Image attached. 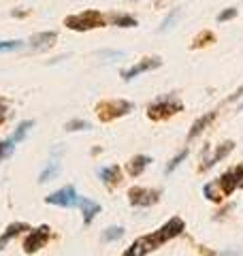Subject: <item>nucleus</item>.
I'll use <instances>...</instances> for the list:
<instances>
[{"label": "nucleus", "instance_id": "25", "mask_svg": "<svg viewBox=\"0 0 243 256\" xmlns=\"http://www.w3.org/2000/svg\"><path fill=\"white\" fill-rule=\"evenodd\" d=\"M177 18H180V9H173L171 13H168V15H166V20H164V22H162V24H160V28H158V32H168V30H171V28H173V24L177 22Z\"/></svg>", "mask_w": 243, "mask_h": 256}, {"label": "nucleus", "instance_id": "6", "mask_svg": "<svg viewBox=\"0 0 243 256\" xmlns=\"http://www.w3.org/2000/svg\"><path fill=\"white\" fill-rule=\"evenodd\" d=\"M128 198H130V203L136 205V207H150V205H154V203H158L160 190L134 186V188L128 190Z\"/></svg>", "mask_w": 243, "mask_h": 256}, {"label": "nucleus", "instance_id": "7", "mask_svg": "<svg viewBox=\"0 0 243 256\" xmlns=\"http://www.w3.org/2000/svg\"><path fill=\"white\" fill-rule=\"evenodd\" d=\"M50 226H38V228H34V230H30V235L26 237V242H24V252L26 254H34V252H38L40 248H43L45 244H47V239H50Z\"/></svg>", "mask_w": 243, "mask_h": 256}, {"label": "nucleus", "instance_id": "21", "mask_svg": "<svg viewBox=\"0 0 243 256\" xmlns=\"http://www.w3.org/2000/svg\"><path fill=\"white\" fill-rule=\"evenodd\" d=\"M32 126H34V122H32V120H26V122H22L18 128H15V132H13V141L15 143H20V141H24V139H26L28 137V132H30V128Z\"/></svg>", "mask_w": 243, "mask_h": 256}, {"label": "nucleus", "instance_id": "22", "mask_svg": "<svg viewBox=\"0 0 243 256\" xmlns=\"http://www.w3.org/2000/svg\"><path fill=\"white\" fill-rule=\"evenodd\" d=\"M13 152H15V141H13V139L0 141V162H2V160H6V158H11Z\"/></svg>", "mask_w": 243, "mask_h": 256}, {"label": "nucleus", "instance_id": "9", "mask_svg": "<svg viewBox=\"0 0 243 256\" xmlns=\"http://www.w3.org/2000/svg\"><path fill=\"white\" fill-rule=\"evenodd\" d=\"M45 203L58 205V207H72V205H77V192L72 186H66L62 190L52 192L50 196H45Z\"/></svg>", "mask_w": 243, "mask_h": 256}, {"label": "nucleus", "instance_id": "27", "mask_svg": "<svg viewBox=\"0 0 243 256\" xmlns=\"http://www.w3.org/2000/svg\"><path fill=\"white\" fill-rule=\"evenodd\" d=\"M186 158H188V150H182V152H180V154H177V156H175V158L171 160V162H168V164H166V173H173V171L177 169V166H180V164L184 162V160H186Z\"/></svg>", "mask_w": 243, "mask_h": 256}, {"label": "nucleus", "instance_id": "10", "mask_svg": "<svg viewBox=\"0 0 243 256\" xmlns=\"http://www.w3.org/2000/svg\"><path fill=\"white\" fill-rule=\"evenodd\" d=\"M56 43H58V32H54V30L36 32V34H32L30 41H28V45L32 47V50H36V52L50 50V47H54Z\"/></svg>", "mask_w": 243, "mask_h": 256}, {"label": "nucleus", "instance_id": "20", "mask_svg": "<svg viewBox=\"0 0 243 256\" xmlns=\"http://www.w3.org/2000/svg\"><path fill=\"white\" fill-rule=\"evenodd\" d=\"M58 173H60V162H56V160H50V162H47V166H45V169L40 171V175H38V184L52 182Z\"/></svg>", "mask_w": 243, "mask_h": 256}, {"label": "nucleus", "instance_id": "2", "mask_svg": "<svg viewBox=\"0 0 243 256\" xmlns=\"http://www.w3.org/2000/svg\"><path fill=\"white\" fill-rule=\"evenodd\" d=\"M134 109V105L130 100H124V98H111V100H102L96 105V116H98L100 122H113L122 116L130 114Z\"/></svg>", "mask_w": 243, "mask_h": 256}, {"label": "nucleus", "instance_id": "15", "mask_svg": "<svg viewBox=\"0 0 243 256\" xmlns=\"http://www.w3.org/2000/svg\"><path fill=\"white\" fill-rule=\"evenodd\" d=\"M216 111H209V114H205V116H200L198 120H196V122H194L192 124V128H190V132H188V139H194V137H196V134H200L202 130H205V128L209 126V124H212L214 122V120H216Z\"/></svg>", "mask_w": 243, "mask_h": 256}, {"label": "nucleus", "instance_id": "12", "mask_svg": "<svg viewBox=\"0 0 243 256\" xmlns=\"http://www.w3.org/2000/svg\"><path fill=\"white\" fill-rule=\"evenodd\" d=\"M98 178L102 180V184L107 188H116L122 180V171H120L118 164H111V166H104V169L98 171Z\"/></svg>", "mask_w": 243, "mask_h": 256}, {"label": "nucleus", "instance_id": "28", "mask_svg": "<svg viewBox=\"0 0 243 256\" xmlns=\"http://www.w3.org/2000/svg\"><path fill=\"white\" fill-rule=\"evenodd\" d=\"M22 45H24V41H20V38H15V41H0V54H4V52H13V50H20Z\"/></svg>", "mask_w": 243, "mask_h": 256}, {"label": "nucleus", "instance_id": "1", "mask_svg": "<svg viewBox=\"0 0 243 256\" xmlns=\"http://www.w3.org/2000/svg\"><path fill=\"white\" fill-rule=\"evenodd\" d=\"M64 26L72 32H88V30L104 28L107 26V18L98 9H86L75 15H66L64 18Z\"/></svg>", "mask_w": 243, "mask_h": 256}, {"label": "nucleus", "instance_id": "18", "mask_svg": "<svg viewBox=\"0 0 243 256\" xmlns=\"http://www.w3.org/2000/svg\"><path fill=\"white\" fill-rule=\"evenodd\" d=\"M152 250H154V248H152V244H150V239H148V237H139V239H136V242L124 252V256H145V254L152 252Z\"/></svg>", "mask_w": 243, "mask_h": 256}, {"label": "nucleus", "instance_id": "5", "mask_svg": "<svg viewBox=\"0 0 243 256\" xmlns=\"http://www.w3.org/2000/svg\"><path fill=\"white\" fill-rule=\"evenodd\" d=\"M243 186V162L237 166V169H230V171H226L220 180H218V188L222 190V194L224 196H228L232 194L237 188Z\"/></svg>", "mask_w": 243, "mask_h": 256}, {"label": "nucleus", "instance_id": "30", "mask_svg": "<svg viewBox=\"0 0 243 256\" xmlns=\"http://www.w3.org/2000/svg\"><path fill=\"white\" fill-rule=\"evenodd\" d=\"M6 118H9V105L4 98H0V124H4Z\"/></svg>", "mask_w": 243, "mask_h": 256}, {"label": "nucleus", "instance_id": "4", "mask_svg": "<svg viewBox=\"0 0 243 256\" xmlns=\"http://www.w3.org/2000/svg\"><path fill=\"white\" fill-rule=\"evenodd\" d=\"M182 109H184L182 100L173 98V96H166V98H160L158 102L150 105V109H148V118L154 120V122H160V120L173 118L175 114H180Z\"/></svg>", "mask_w": 243, "mask_h": 256}, {"label": "nucleus", "instance_id": "8", "mask_svg": "<svg viewBox=\"0 0 243 256\" xmlns=\"http://www.w3.org/2000/svg\"><path fill=\"white\" fill-rule=\"evenodd\" d=\"M158 66H162V58H158V56H154V58H143L139 64H134V66L122 70V79L124 82H130V79L139 77L141 73H148V70H156Z\"/></svg>", "mask_w": 243, "mask_h": 256}, {"label": "nucleus", "instance_id": "13", "mask_svg": "<svg viewBox=\"0 0 243 256\" xmlns=\"http://www.w3.org/2000/svg\"><path fill=\"white\" fill-rule=\"evenodd\" d=\"M232 148H234V143H232V141H226V143H222V146L216 150V154H214L212 158H209L205 164L200 166V171H207V169H212L214 164H218V162H220L222 158H226V156L230 154V152H232Z\"/></svg>", "mask_w": 243, "mask_h": 256}, {"label": "nucleus", "instance_id": "19", "mask_svg": "<svg viewBox=\"0 0 243 256\" xmlns=\"http://www.w3.org/2000/svg\"><path fill=\"white\" fill-rule=\"evenodd\" d=\"M212 43H216V34H214L212 30H202V32H198V34L194 36L190 50H202V47H207V45H212Z\"/></svg>", "mask_w": 243, "mask_h": 256}, {"label": "nucleus", "instance_id": "24", "mask_svg": "<svg viewBox=\"0 0 243 256\" xmlns=\"http://www.w3.org/2000/svg\"><path fill=\"white\" fill-rule=\"evenodd\" d=\"M122 237H124V228H122V226H109L102 233L104 242H118V239H122Z\"/></svg>", "mask_w": 243, "mask_h": 256}, {"label": "nucleus", "instance_id": "17", "mask_svg": "<svg viewBox=\"0 0 243 256\" xmlns=\"http://www.w3.org/2000/svg\"><path fill=\"white\" fill-rule=\"evenodd\" d=\"M152 162V158L150 156H143V154H139V156H134L130 162H128V175H132V178H139V175L145 171V166H148Z\"/></svg>", "mask_w": 243, "mask_h": 256}, {"label": "nucleus", "instance_id": "26", "mask_svg": "<svg viewBox=\"0 0 243 256\" xmlns=\"http://www.w3.org/2000/svg\"><path fill=\"white\" fill-rule=\"evenodd\" d=\"M202 192H205V196L209 198V201H216V203L222 201V192H218V184H216V186H214V184H207V186L202 188Z\"/></svg>", "mask_w": 243, "mask_h": 256}, {"label": "nucleus", "instance_id": "14", "mask_svg": "<svg viewBox=\"0 0 243 256\" xmlns=\"http://www.w3.org/2000/svg\"><path fill=\"white\" fill-rule=\"evenodd\" d=\"M24 230H28V224L15 222V224H11V226H6V230L0 235V250H4V246L9 244V242H13V239L18 237L20 233H24Z\"/></svg>", "mask_w": 243, "mask_h": 256}, {"label": "nucleus", "instance_id": "23", "mask_svg": "<svg viewBox=\"0 0 243 256\" xmlns=\"http://www.w3.org/2000/svg\"><path fill=\"white\" fill-rule=\"evenodd\" d=\"M92 124L86 122V120H70V122H66V126H64V130L66 132H75V130H90Z\"/></svg>", "mask_w": 243, "mask_h": 256}, {"label": "nucleus", "instance_id": "29", "mask_svg": "<svg viewBox=\"0 0 243 256\" xmlns=\"http://www.w3.org/2000/svg\"><path fill=\"white\" fill-rule=\"evenodd\" d=\"M237 9H234V6H228V9H224L220 15H218V22H220V24H224V22H230V20H234V18H237Z\"/></svg>", "mask_w": 243, "mask_h": 256}, {"label": "nucleus", "instance_id": "16", "mask_svg": "<svg viewBox=\"0 0 243 256\" xmlns=\"http://www.w3.org/2000/svg\"><path fill=\"white\" fill-rule=\"evenodd\" d=\"M109 22H111V26H118V28H136L139 26L136 18H132V15H128V13H111Z\"/></svg>", "mask_w": 243, "mask_h": 256}, {"label": "nucleus", "instance_id": "3", "mask_svg": "<svg viewBox=\"0 0 243 256\" xmlns=\"http://www.w3.org/2000/svg\"><path fill=\"white\" fill-rule=\"evenodd\" d=\"M186 230V222L182 220V218H171L168 220L164 226H160L156 233H152V235H148V239H150V244H152V248L156 250V248H160L162 244H166L168 239H173V237H180L182 233Z\"/></svg>", "mask_w": 243, "mask_h": 256}, {"label": "nucleus", "instance_id": "11", "mask_svg": "<svg viewBox=\"0 0 243 256\" xmlns=\"http://www.w3.org/2000/svg\"><path fill=\"white\" fill-rule=\"evenodd\" d=\"M77 205L81 207V214H84V224H92V220L100 214V205L88 196H77Z\"/></svg>", "mask_w": 243, "mask_h": 256}]
</instances>
